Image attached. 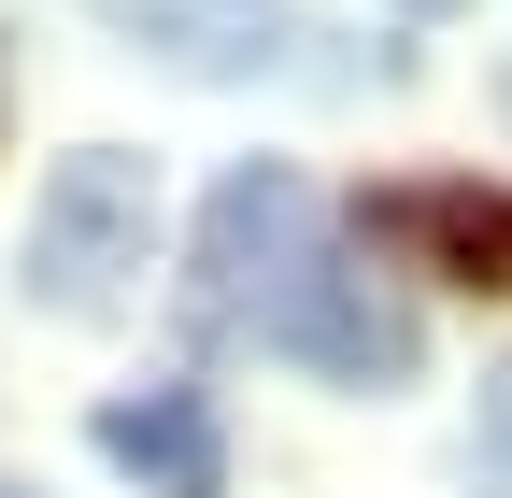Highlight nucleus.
<instances>
[{
  "label": "nucleus",
  "mask_w": 512,
  "mask_h": 498,
  "mask_svg": "<svg viewBox=\"0 0 512 498\" xmlns=\"http://www.w3.org/2000/svg\"><path fill=\"white\" fill-rule=\"evenodd\" d=\"M413 15H456V0H413Z\"/></svg>",
  "instance_id": "6e6552de"
},
{
  "label": "nucleus",
  "mask_w": 512,
  "mask_h": 498,
  "mask_svg": "<svg viewBox=\"0 0 512 498\" xmlns=\"http://www.w3.org/2000/svg\"><path fill=\"white\" fill-rule=\"evenodd\" d=\"M86 442L143 484V498H228V427H214V385H128V399H100L86 413Z\"/></svg>",
  "instance_id": "20e7f679"
},
{
  "label": "nucleus",
  "mask_w": 512,
  "mask_h": 498,
  "mask_svg": "<svg viewBox=\"0 0 512 498\" xmlns=\"http://www.w3.org/2000/svg\"><path fill=\"white\" fill-rule=\"evenodd\" d=\"M100 15L143 43V57H171V72H200V86H256V72H299V15L285 0H100Z\"/></svg>",
  "instance_id": "39448f33"
},
{
  "label": "nucleus",
  "mask_w": 512,
  "mask_h": 498,
  "mask_svg": "<svg viewBox=\"0 0 512 498\" xmlns=\"http://www.w3.org/2000/svg\"><path fill=\"white\" fill-rule=\"evenodd\" d=\"M0 498H29V484H0Z\"/></svg>",
  "instance_id": "1a4fd4ad"
},
{
  "label": "nucleus",
  "mask_w": 512,
  "mask_h": 498,
  "mask_svg": "<svg viewBox=\"0 0 512 498\" xmlns=\"http://www.w3.org/2000/svg\"><path fill=\"white\" fill-rule=\"evenodd\" d=\"M271 356L328 370V385H356V399H399L413 370H427V314H413L384 271H356V242H328V257H313V285L285 299Z\"/></svg>",
  "instance_id": "7ed1b4c3"
},
{
  "label": "nucleus",
  "mask_w": 512,
  "mask_h": 498,
  "mask_svg": "<svg viewBox=\"0 0 512 498\" xmlns=\"http://www.w3.org/2000/svg\"><path fill=\"white\" fill-rule=\"evenodd\" d=\"M157 271V157H128V143H72L43 171V200H29V242H15V285L43 299V314H128Z\"/></svg>",
  "instance_id": "f257e3e1"
},
{
  "label": "nucleus",
  "mask_w": 512,
  "mask_h": 498,
  "mask_svg": "<svg viewBox=\"0 0 512 498\" xmlns=\"http://www.w3.org/2000/svg\"><path fill=\"white\" fill-rule=\"evenodd\" d=\"M328 242H342V228H328V200H313V171L242 157L214 200H200V242H185V314H200L214 342H271Z\"/></svg>",
  "instance_id": "f03ea898"
},
{
  "label": "nucleus",
  "mask_w": 512,
  "mask_h": 498,
  "mask_svg": "<svg viewBox=\"0 0 512 498\" xmlns=\"http://www.w3.org/2000/svg\"><path fill=\"white\" fill-rule=\"evenodd\" d=\"M470 456H484V470L512 484V370H498V399H484V442H470Z\"/></svg>",
  "instance_id": "0eeeda50"
},
{
  "label": "nucleus",
  "mask_w": 512,
  "mask_h": 498,
  "mask_svg": "<svg viewBox=\"0 0 512 498\" xmlns=\"http://www.w3.org/2000/svg\"><path fill=\"white\" fill-rule=\"evenodd\" d=\"M356 242H413L427 271H456V285H512V185H399V200H370Z\"/></svg>",
  "instance_id": "423d86ee"
}]
</instances>
